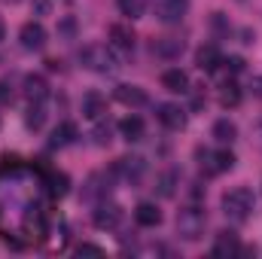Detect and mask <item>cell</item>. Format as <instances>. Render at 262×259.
Listing matches in <instances>:
<instances>
[{"mask_svg": "<svg viewBox=\"0 0 262 259\" xmlns=\"http://www.w3.org/2000/svg\"><path fill=\"white\" fill-rule=\"evenodd\" d=\"M116 3H119L122 15H128V18H140L146 12V0H116Z\"/></svg>", "mask_w": 262, "mask_h": 259, "instance_id": "cell-24", "label": "cell"}, {"mask_svg": "<svg viewBox=\"0 0 262 259\" xmlns=\"http://www.w3.org/2000/svg\"><path fill=\"white\" fill-rule=\"evenodd\" d=\"M79 64L85 70H95V73H116L122 67V61L110 43H89L79 49Z\"/></svg>", "mask_w": 262, "mask_h": 259, "instance_id": "cell-1", "label": "cell"}, {"mask_svg": "<svg viewBox=\"0 0 262 259\" xmlns=\"http://www.w3.org/2000/svg\"><path fill=\"white\" fill-rule=\"evenodd\" d=\"M25 98H28V101H46V98H49V82H46V76L28 73V76H25Z\"/></svg>", "mask_w": 262, "mask_h": 259, "instance_id": "cell-13", "label": "cell"}, {"mask_svg": "<svg viewBox=\"0 0 262 259\" xmlns=\"http://www.w3.org/2000/svg\"><path fill=\"white\" fill-rule=\"evenodd\" d=\"M143 171H146V162H143L140 156H125V159L116 162V174H122L131 183H137V180L143 177Z\"/></svg>", "mask_w": 262, "mask_h": 259, "instance_id": "cell-12", "label": "cell"}, {"mask_svg": "<svg viewBox=\"0 0 262 259\" xmlns=\"http://www.w3.org/2000/svg\"><path fill=\"white\" fill-rule=\"evenodd\" d=\"M0 3H21V0H0Z\"/></svg>", "mask_w": 262, "mask_h": 259, "instance_id": "cell-35", "label": "cell"}, {"mask_svg": "<svg viewBox=\"0 0 262 259\" xmlns=\"http://www.w3.org/2000/svg\"><path fill=\"white\" fill-rule=\"evenodd\" d=\"M76 253L82 256V253H95V256H104V247H98V244H79L76 247Z\"/></svg>", "mask_w": 262, "mask_h": 259, "instance_id": "cell-30", "label": "cell"}, {"mask_svg": "<svg viewBox=\"0 0 262 259\" xmlns=\"http://www.w3.org/2000/svg\"><path fill=\"white\" fill-rule=\"evenodd\" d=\"M104 113H107V98L101 92H85L82 95V116L92 119V122H98Z\"/></svg>", "mask_w": 262, "mask_h": 259, "instance_id": "cell-11", "label": "cell"}, {"mask_svg": "<svg viewBox=\"0 0 262 259\" xmlns=\"http://www.w3.org/2000/svg\"><path fill=\"white\" fill-rule=\"evenodd\" d=\"M250 92H253L256 98H262V76H253V82H250Z\"/></svg>", "mask_w": 262, "mask_h": 259, "instance_id": "cell-33", "label": "cell"}, {"mask_svg": "<svg viewBox=\"0 0 262 259\" xmlns=\"http://www.w3.org/2000/svg\"><path fill=\"white\" fill-rule=\"evenodd\" d=\"M119 131H122V137L125 140H143V119L140 116H128V119H122L119 122Z\"/></svg>", "mask_w": 262, "mask_h": 259, "instance_id": "cell-21", "label": "cell"}, {"mask_svg": "<svg viewBox=\"0 0 262 259\" xmlns=\"http://www.w3.org/2000/svg\"><path fill=\"white\" fill-rule=\"evenodd\" d=\"M156 189H159L162 198H171V195L177 192V171H165V174L159 177V186H156Z\"/></svg>", "mask_w": 262, "mask_h": 259, "instance_id": "cell-23", "label": "cell"}, {"mask_svg": "<svg viewBox=\"0 0 262 259\" xmlns=\"http://www.w3.org/2000/svg\"><path fill=\"white\" fill-rule=\"evenodd\" d=\"M204 226H207V217L198 207H183L177 213V235L183 241H198L204 235Z\"/></svg>", "mask_w": 262, "mask_h": 259, "instance_id": "cell-3", "label": "cell"}, {"mask_svg": "<svg viewBox=\"0 0 262 259\" xmlns=\"http://www.w3.org/2000/svg\"><path fill=\"white\" fill-rule=\"evenodd\" d=\"M12 101H15V79L3 76L0 79V104H12Z\"/></svg>", "mask_w": 262, "mask_h": 259, "instance_id": "cell-26", "label": "cell"}, {"mask_svg": "<svg viewBox=\"0 0 262 259\" xmlns=\"http://www.w3.org/2000/svg\"><path fill=\"white\" fill-rule=\"evenodd\" d=\"M46 28L40 25V21H28V25H21V31H18V43L25 46V49H31V52H40L43 46H46Z\"/></svg>", "mask_w": 262, "mask_h": 259, "instance_id": "cell-5", "label": "cell"}, {"mask_svg": "<svg viewBox=\"0 0 262 259\" xmlns=\"http://www.w3.org/2000/svg\"><path fill=\"white\" fill-rule=\"evenodd\" d=\"M156 116H159V122L165 128H171V131L186 128V110L180 104H159V113Z\"/></svg>", "mask_w": 262, "mask_h": 259, "instance_id": "cell-8", "label": "cell"}, {"mask_svg": "<svg viewBox=\"0 0 262 259\" xmlns=\"http://www.w3.org/2000/svg\"><path fill=\"white\" fill-rule=\"evenodd\" d=\"M110 46L113 49H134V31H131L128 25H113L110 28Z\"/></svg>", "mask_w": 262, "mask_h": 259, "instance_id": "cell-18", "label": "cell"}, {"mask_svg": "<svg viewBox=\"0 0 262 259\" xmlns=\"http://www.w3.org/2000/svg\"><path fill=\"white\" fill-rule=\"evenodd\" d=\"M73 140H76V125H73V122H61L58 128L52 131L49 146H67V143H73Z\"/></svg>", "mask_w": 262, "mask_h": 259, "instance_id": "cell-20", "label": "cell"}, {"mask_svg": "<svg viewBox=\"0 0 262 259\" xmlns=\"http://www.w3.org/2000/svg\"><path fill=\"white\" fill-rule=\"evenodd\" d=\"M204 171L210 174V177H216V174H226V171H232L235 168V156L229 153V149H216V153H204Z\"/></svg>", "mask_w": 262, "mask_h": 259, "instance_id": "cell-7", "label": "cell"}, {"mask_svg": "<svg viewBox=\"0 0 262 259\" xmlns=\"http://www.w3.org/2000/svg\"><path fill=\"white\" fill-rule=\"evenodd\" d=\"M134 220H137L143 229H156V226L162 223V210H159L152 201H140V204L134 207Z\"/></svg>", "mask_w": 262, "mask_h": 259, "instance_id": "cell-14", "label": "cell"}, {"mask_svg": "<svg viewBox=\"0 0 262 259\" xmlns=\"http://www.w3.org/2000/svg\"><path fill=\"white\" fill-rule=\"evenodd\" d=\"M92 137H95L98 146H107V143L113 140V125H110V122H107V125H98V128L92 131Z\"/></svg>", "mask_w": 262, "mask_h": 259, "instance_id": "cell-27", "label": "cell"}, {"mask_svg": "<svg viewBox=\"0 0 262 259\" xmlns=\"http://www.w3.org/2000/svg\"><path fill=\"white\" fill-rule=\"evenodd\" d=\"M34 9H37V15H46L49 12V0H34Z\"/></svg>", "mask_w": 262, "mask_h": 259, "instance_id": "cell-32", "label": "cell"}, {"mask_svg": "<svg viewBox=\"0 0 262 259\" xmlns=\"http://www.w3.org/2000/svg\"><path fill=\"white\" fill-rule=\"evenodd\" d=\"M58 37H64V40H73V37H76V21H73L70 15L58 21Z\"/></svg>", "mask_w": 262, "mask_h": 259, "instance_id": "cell-28", "label": "cell"}, {"mask_svg": "<svg viewBox=\"0 0 262 259\" xmlns=\"http://www.w3.org/2000/svg\"><path fill=\"white\" fill-rule=\"evenodd\" d=\"M189 12V0H156V18L162 25H180Z\"/></svg>", "mask_w": 262, "mask_h": 259, "instance_id": "cell-4", "label": "cell"}, {"mask_svg": "<svg viewBox=\"0 0 262 259\" xmlns=\"http://www.w3.org/2000/svg\"><path fill=\"white\" fill-rule=\"evenodd\" d=\"M223 64L229 67L232 73H238V70H244V58H235V55H232V58H223Z\"/></svg>", "mask_w": 262, "mask_h": 259, "instance_id": "cell-31", "label": "cell"}, {"mask_svg": "<svg viewBox=\"0 0 262 259\" xmlns=\"http://www.w3.org/2000/svg\"><path fill=\"white\" fill-rule=\"evenodd\" d=\"M43 122H46V107H43V101H31V107H28V113H25V125L31 131H40Z\"/></svg>", "mask_w": 262, "mask_h": 259, "instance_id": "cell-19", "label": "cell"}, {"mask_svg": "<svg viewBox=\"0 0 262 259\" xmlns=\"http://www.w3.org/2000/svg\"><path fill=\"white\" fill-rule=\"evenodd\" d=\"M235 137H238L235 122H229V119H216V122H213V140H216V143H232Z\"/></svg>", "mask_w": 262, "mask_h": 259, "instance_id": "cell-22", "label": "cell"}, {"mask_svg": "<svg viewBox=\"0 0 262 259\" xmlns=\"http://www.w3.org/2000/svg\"><path fill=\"white\" fill-rule=\"evenodd\" d=\"M162 85H165L168 92H189V76H186V70L171 67V70L162 73Z\"/></svg>", "mask_w": 262, "mask_h": 259, "instance_id": "cell-17", "label": "cell"}, {"mask_svg": "<svg viewBox=\"0 0 262 259\" xmlns=\"http://www.w3.org/2000/svg\"><path fill=\"white\" fill-rule=\"evenodd\" d=\"M119 220H122V207L113 204V201H101V204L95 207V213H92V223H95L98 229H116Z\"/></svg>", "mask_w": 262, "mask_h": 259, "instance_id": "cell-6", "label": "cell"}, {"mask_svg": "<svg viewBox=\"0 0 262 259\" xmlns=\"http://www.w3.org/2000/svg\"><path fill=\"white\" fill-rule=\"evenodd\" d=\"M195 64L204 70V73H213L216 67L223 64V55H220V49L213 46V43H207V46H201L195 52Z\"/></svg>", "mask_w": 262, "mask_h": 259, "instance_id": "cell-15", "label": "cell"}, {"mask_svg": "<svg viewBox=\"0 0 262 259\" xmlns=\"http://www.w3.org/2000/svg\"><path fill=\"white\" fill-rule=\"evenodd\" d=\"M6 37V25H3V18H0V40Z\"/></svg>", "mask_w": 262, "mask_h": 259, "instance_id": "cell-34", "label": "cell"}, {"mask_svg": "<svg viewBox=\"0 0 262 259\" xmlns=\"http://www.w3.org/2000/svg\"><path fill=\"white\" fill-rule=\"evenodd\" d=\"M238 101H241V89H238L235 82H226L223 92H220V104H223V107H235Z\"/></svg>", "mask_w": 262, "mask_h": 259, "instance_id": "cell-25", "label": "cell"}, {"mask_svg": "<svg viewBox=\"0 0 262 259\" xmlns=\"http://www.w3.org/2000/svg\"><path fill=\"white\" fill-rule=\"evenodd\" d=\"M241 253V241L235 232H220L216 241H213V256L216 259H229V256H238Z\"/></svg>", "mask_w": 262, "mask_h": 259, "instance_id": "cell-10", "label": "cell"}, {"mask_svg": "<svg viewBox=\"0 0 262 259\" xmlns=\"http://www.w3.org/2000/svg\"><path fill=\"white\" fill-rule=\"evenodd\" d=\"M253 207H256V195H253V189H247V186L229 189V192L223 195V213H226L232 223H244V220H250Z\"/></svg>", "mask_w": 262, "mask_h": 259, "instance_id": "cell-2", "label": "cell"}, {"mask_svg": "<svg viewBox=\"0 0 262 259\" xmlns=\"http://www.w3.org/2000/svg\"><path fill=\"white\" fill-rule=\"evenodd\" d=\"M52 192H55V195H64L67 192V177H64V174L52 177Z\"/></svg>", "mask_w": 262, "mask_h": 259, "instance_id": "cell-29", "label": "cell"}, {"mask_svg": "<svg viewBox=\"0 0 262 259\" xmlns=\"http://www.w3.org/2000/svg\"><path fill=\"white\" fill-rule=\"evenodd\" d=\"M113 95H116V101L125 104V107H143V104H146V92L137 89V85H125V82H122V85H116Z\"/></svg>", "mask_w": 262, "mask_h": 259, "instance_id": "cell-16", "label": "cell"}, {"mask_svg": "<svg viewBox=\"0 0 262 259\" xmlns=\"http://www.w3.org/2000/svg\"><path fill=\"white\" fill-rule=\"evenodd\" d=\"M152 55L165 58V61H174V58L183 55V40H177V37H156L152 40Z\"/></svg>", "mask_w": 262, "mask_h": 259, "instance_id": "cell-9", "label": "cell"}]
</instances>
